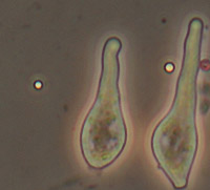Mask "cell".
<instances>
[{"label": "cell", "instance_id": "7a4b0ae2", "mask_svg": "<svg viewBox=\"0 0 210 190\" xmlns=\"http://www.w3.org/2000/svg\"><path fill=\"white\" fill-rule=\"evenodd\" d=\"M120 38L111 36L103 44L98 90L82 123L80 149L92 169H104L121 156L127 143V125L120 92Z\"/></svg>", "mask_w": 210, "mask_h": 190}, {"label": "cell", "instance_id": "6da1fadb", "mask_svg": "<svg viewBox=\"0 0 210 190\" xmlns=\"http://www.w3.org/2000/svg\"><path fill=\"white\" fill-rule=\"evenodd\" d=\"M204 22L194 17L188 23L181 69L169 110L157 124L150 148L158 167L176 189L188 184L196 160L199 135L196 127L198 76L201 64Z\"/></svg>", "mask_w": 210, "mask_h": 190}]
</instances>
